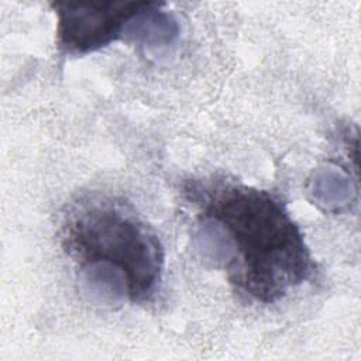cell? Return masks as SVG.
<instances>
[{
  "label": "cell",
  "mask_w": 361,
  "mask_h": 361,
  "mask_svg": "<svg viewBox=\"0 0 361 361\" xmlns=\"http://www.w3.org/2000/svg\"><path fill=\"white\" fill-rule=\"evenodd\" d=\"M61 244L92 300L145 303L158 292L164 250L155 233L121 200L85 196L63 216Z\"/></svg>",
  "instance_id": "7a4b0ae2"
},
{
  "label": "cell",
  "mask_w": 361,
  "mask_h": 361,
  "mask_svg": "<svg viewBox=\"0 0 361 361\" xmlns=\"http://www.w3.org/2000/svg\"><path fill=\"white\" fill-rule=\"evenodd\" d=\"M149 1H55L56 45L66 55H85L124 38L127 25Z\"/></svg>",
  "instance_id": "3957f363"
},
{
  "label": "cell",
  "mask_w": 361,
  "mask_h": 361,
  "mask_svg": "<svg viewBox=\"0 0 361 361\" xmlns=\"http://www.w3.org/2000/svg\"><path fill=\"white\" fill-rule=\"evenodd\" d=\"M159 3L149 1L147 7L133 18L124 32V39L148 47L171 44L178 34L176 23L159 10Z\"/></svg>",
  "instance_id": "277c9868"
},
{
  "label": "cell",
  "mask_w": 361,
  "mask_h": 361,
  "mask_svg": "<svg viewBox=\"0 0 361 361\" xmlns=\"http://www.w3.org/2000/svg\"><path fill=\"white\" fill-rule=\"evenodd\" d=\"M183 195L197 212L199 248L238 293L269 305L312 278L309 247L276 195L219 178L188 180Z\"/></svg>",
  "instance_id": "6da1fadb"
}]
</instances>
